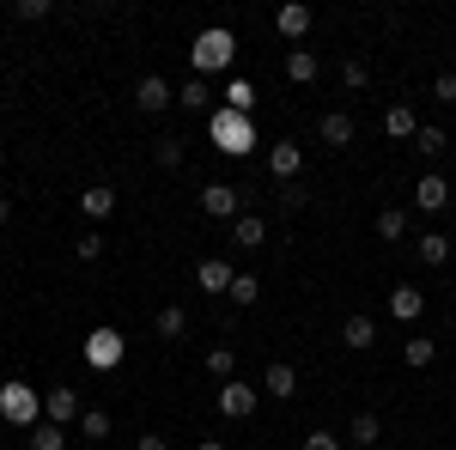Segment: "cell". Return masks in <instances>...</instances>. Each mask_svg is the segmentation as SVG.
Segmentation results:
<instances>
[{"mask_svg": "<svg viewBox=\"0 0 456 450\" xmlns=\"http://www.w3.org/2000/svg\"><path fill=\"white\" fill-rule=\"evenodd\" d=\"M208 140L219 146V152H225V159H249V152H256V122L219 104V110L208 116Z\"/></svg>", "mask_w": 456, "mask_h": 450, "instance_id": "obj_1", "label": "cell"}, {"mask_svg": "<svg viewBox=\"0 0 456 450\" xmlns=\"http://www.w3.org/2000/svg\"><path fill=\"white\" fill-rule=\"evenodd\" d=\"M238 61V37L225 31V25H213V31H201L195 43H189V68H195V79H208V73H225Z\"/></svg>", "mask_w": 456, "mask_h": 450, "instance_id": "obj_2", "label": "cell"}, {"mask_svg": "<svg viewBox=\"0 0 456 450\" xmlns=\"http://www.w3.org/2000/svg\"><path fill=\"white\" fill-rule=\"evenodd\" d=\"M0 420H12V426H25V432H31L37 420H43V396H37L25 378L0 383Z\"/></svg>", "mask_w": 456, "mask_h": 450, "instance_id": "obj_3", "label": "cell"}, {"mask_svg": "<svg viewBox=\"0 0 456 450\" xmlns=\"http://www.w3.org/2000/svg\"><path fill=\"white\" fill-rule=\"evenodd\" d=\"M122 353H128V341H122L116 329H92V335H86V365H92V372H116Z\"/></svg>", "mask_w": 456, "mask_h": 450, "instance_id": "obj_4", "label": "cell"}, {"mask_svg": "<svg viewBox=\"0 0 456 450\" xmlns=\"http://www.w3.org/2000/svg\"><path fill=\"white\" fill-rule=\"evenodd\" d=\"M256 396H262V389H249V383H219V414L225 420H249L256 414Z\"/></svg>", "mask_w": 456, "mask_h": 450, "instance_id": "obj_5", "label": "cell"}, {"mask_svg": "<svg viewBox=\"0 0 456 450\" xmlns=\"http://www.w3.org/2000/svg\"><path fill=\"white\" fill-rule=\"evenodd\" d=\"M79 414H86V408H79V389H73V383H61V389H49V396H43V420H55V426H73Z\"/></svg>", "mask_w": 456, "mask_h": 450, "instance_id": "obj_6", "label": "cell"}, {"mask_svg": "<svg viewBox=\"0 0 456 450\" xmlns=\"http://www.w3.org/2000/svg\"><path fill=\"white\" fill-rule=\"evenodd\" d=\"M134 104H141L146 116H159V110H171V104H176V92L165 86V79H159V73H146L141 86H134Z\"/></svg>", "mask_w": 456, "mask_h": 450, "instance_id": "obj_7", "label": "cell"}, {"mask_svg": "<svg viewBox=\"0 0 456 450\" xmlns=\"http://www.w3.org/2000/svg\"><path fill=\"white\" fill-rule=\"evenodd\" d=\"M201 213L208 219H238V189L232 183H208L201 189Z\"/></svg>", "mask_w": 456, "mask_h": 450, "instance_id": "obj_8", "label": "cell"}, {"mask_svg": "<svg viewBox=\"0 0 456 450\" xmlns=\"http://www.w3.org/2000/svg\"><path fill=\"white\" fill-rule=\"evenodd\" d=\"M444 201H451V183H444L438 171H426L420 183H414V208H420V213H438Z\"/></svg>", "mask_w": 456, "mask_h": 450, "instance_id": "obj_9", "label": "cell"}, {"mask_svg": "<svg viewBox=\"0 0 456 450\" xmlns=\"http://www.w3.org/2000/svg\"><path fill=\"white\" fill-rule=\"evenodd\" d=\"M262 396H274V402H292V396H298V372H292V365H268V372H262Z\"/></svg>", "mask_w": 456, "mask_h": 450, "instance_id": "obj_10", "label": "cell"}, {"mask_svg": "<svg viewBox=\"0 0 456 450\" xmlns=\"http://www.w3.org/2000/svg\"><path fill=\"white\" fill-rule=\"evenodd\" d=\"M298 165H305L298 140H281V146H268V171L281 176V183H292V176H298Z\"/></svg>", "mask_w": 456, "mask_h": 450, "instance_id": "obj_11", "label": "cell"}, {"mask_svg": "<svg viewBox=\"0 0 456 450\" xmlns=\"http://www.w3.org/2000/svg\"><path fill=\"white\" fill-rule=\"evenodd\" d=\"M414 256H420L426 268H444V262H451V238H444V232H420V238H414Z\"/></svg>", "mask_w": 456, "mask_h": 450, "instance_id": "obj_12", "label": "cell"}, {"mask_svg": "<svg viewBox=\"0 0 456 450\" xmlns=\"http://www.w3.org/2000/svg\"><path fill=\"white\" fill-rule=\"evenodd\" d=\"M195 280H201V292H232V262H219V256H208L201 268H195Z\"/></svg>", "mask_w": 456, "mask_h": 450, "instance_id": "obj_13", "label": "cell"}, {"mask_svg": "<svg viewBox=\"0 0 456 450\" xmlns=\"http://www.w3.org/2000/svg\"><path fill=\"white\" fill-rule=\"evenodd\" d=\"M420 311H426V292H414V286H395V292H389V316H395V323H414Z\"/></svg>", "mask_w": 456, "mask_h": 450, "instance_id": "obj_14", "label": "cell"}, {"mask_svg": "<svg viewBox=\"0 0 456 450\" xmlns=\"http://www.w3.org/2000/svg\"><path fill=\"white\" fill-rule=\"evenodd\" d=\"M316 135H322V146H353V116L347 110H329Z\"/></svg>", "mask_w": 456, "mask_h": 450, "instance_id": "obj_15", "label": "cell"}, {"mask_svg": "<svg viewBox=\"0 0 456 450\" xmlns=\"http://www.w3.org/2000/svg\"><path fill=\"white\" fill-rule=\"evenodd\" d=\"M378 438H384V420L371 414V408H359V414H353V450H371Z\"/></svg>", "mask_w": 456, "mask_h": 450, "instance_id": "obj_16", "label": "cell"}, {"mask_svg": "<svg viewBox=\"0 0 456 450\" xmlns=\"http://www.w3.org/2000/svg\"><path fill=\"white\" fill-rule=\"evenodd\" d=\"M274 25H281V37H305V31H311V6H305V0H292V6L274 12Z\"/></svg>", "mask_w": 456, "mask_h": 450, "instance_id": "obj_17", "label": "cell"}, {"mask_svg": "<svg viewBox=\"0 0 456 450\" xmlns=\"http://www.w3.org/2000/svg\"><path fill=\"white\" fill-rule=\"evenodd\" d=\"M25 438H31V450H68V426H55V420H37Z\"/></svg>", "mask_w": 456, "mask_h": 450, "instance_id": "obj_18", "label": "cell"}, {"mask_svg": "<svg viewBox=\"0 0 456 450\" xmlns=\"http://www.w3.org/2000/svg\"><path fill=\"white\" fill-rule=\"evenodd\" d=\"M262 238H268V232H262V219H256V213H238V219H232V243L262 250Z\"/></svg>", "mask_w": 456, "mask_h": 450, "instance_id": "obj_19", "label": "cell"}, {"mask_svg": "<svg viewBox=\"0 0 456 450\" xmlns=\"http://www.w3.org/2000/svg\"><path fill=\"white\" fill-rule=\"evenodd\" d=\"M286 79H292V86H311L316 79V55L311 49H292V55H286Z\"/></svg>", "mask_w": 456, "mask_h": 450, "instance_id": "obj_20", "label": "cell"}, {"mask_svg": "<svg viewBox=\"0 0 456 450\" xmlns=\"http://www.w3.org/2000/svg\"><path fill=\"white\" fill-rule=\"evenodd\" d=\"M341 341L347 347H371L378 341V323H371V316H347V323H341Z\"/></svg>", "mask_w": 456, "mask_h": 450, "instance_id": "obj_21", "label": "cell"}, {"mask_svg": "<svg viewBox=\"0 0 456 450\" xmlns=\"http://www.w3.org/2000/svg\"><path fill=\"white\" fill-rule=\"evenodd\" d=\"M384 128H389V135H395V140L420 135V122H414V110H408V104H389V116H384Z\"/></svg>", "mask_w": 456, "mask_h": 450, "instance_id": "obj_22", "label": "cell"}, {"mask_svg": "<svg viewBox=\"0 0 456 450\" xmlns=\"http://www.w3.org/2000/svg\"><path fill=\"white\" fill-rule=\"evenodd\" d=\"M79 208L92 213V219H110V213H116V195H110L104 183H92V189H86V201H79Z\"/></svg>", "mask_w": 456, "mask_h": 450, "instance_id": "obj_23", "label": "cell"}, {"mask_svg": "<svg viewBox=\"0 0 456 450\" xmlns=\"http://www.w3.org/2000/svg\"><path fill=\"white\" fill-rule=\"evenodd\" d=\"M378 238H384V243L408 238V213H402V208H384V213H378Z\"/></svg>", "mask_w": 456, "mask_h": 450, "instance_id": "obj_24", "label": "cell"}, {"mask_svg": "<svg viewBox=\"0 0 456 450\" xmlns=\"http://www.w3.org/2000/svg\"><path fill=\"white\" fill-rule=\"evenodd\" d=\"M225 110L249 116V110H256V86H249V79H232V86H225Z\"/></svg>", "mask_w": 456, "mask_h": 450, "instance_id": "obj_25", "label": "cell"}, {"mask_svg": "<svg viewBox=\"0 0 456 450\" xmlns=\"http://www.w3.org/2000/svg\"><path fill=\"white\" fill-rule=\"evenodd\" d=\"M183 329H189V311H183V305H165V311H159V335H165V341H176Z\"/></svg>", "mask_w": 456, "mask_h": 450, "instance_id": "obj_26", "label": "cell"}, {"mask_svg": "<svg viewBox=\"0 0 456 450\" xmlns=\"http://www.w3.org/2000/svg\"><path fill=\"white\" fill-rule=\"evenodd\" d=\"M208 372H213L219 383H232V372H238V353H232V347H213V353H208Z\"/></svg>", "mask_w": 456, "mask_h": 450, "instance_id": "obj_27", "label": "cell"}, {"mask_svg": "<svg viewBox=\"0 0 456 450\" xmlns=\"http://www.w3.org/2000/svg\"><path fill=\"white\" fill-rule=\"evenodd\" d=\"M176 104H183V110H208V104H213L208 79H189V86H183V92H176Z\"/></svg>", "mask_w": 456, "mask_h": 450, "instance_id": "obj_28", "label": "cell"}, {"mask_svg": "<svg viewBox=\"0 0 456 450\" xmlns=\"http://www.w3.org/2000/svg\"><path fill=\"white\" fill-rule=\"evenodd\" d=\"M225 299H232V305H256V299H262V280H256V274H238Z\"/></svg>", "mask_w": 456, "mask_h": 450, "instance_id": "obj_29", "label": "cell"}, {"mask_svg": "<svg viewBox=\"0 0 456 450\" xmlns=\"http://www.w3.org/2000/svg\"><path fill=\"white\" fill-rule=\"evenodd\" d=\"M152 159H159V171H176V165H183V140H159V146H152Z\"/></svg>", "mask_w": 456, "mask_h": 450, "instance_id": "obj_30", "label": "cell"}, {"mask_svg": "<svg viewBox=\"0 0 456 450\" xmlns=\"http://www.w3.org/2000/svg\"><path fill=\"white\" fill-rule=\"evenodd\" d=\"M79 432H86V438H110V414L104 408H86V414H79Z\"/></svg>", "mask_w": 456, "mask_h": 450, "instance_id": "obj_31", "label": "cell"}, {"mask_svg": "<svg viewBox=\"0 0 456 450\" xmlns=\"http://www.w3.org/2000/svg\"><path fill=\"white\" fill-rule=\"evenodd\" d=\"M365 79H371V68H365L359 55H353V61H341V86H347V92H365Z\"/></svg>", "mask_w": 456, "mask_h": 450, "instance_id": "obj_32", "label": "cell"}, {"mask_svg": "<svg viewBox=\"0 0 456 450\" xmlns=\"http://www.w3.org/2000/svg\"><path fill=\"white\" fill-rule=\"evenodd\" d=\"M414 152L438 159V152H444V128H420V135H414Z\"/></svg>", "mask_w": 456, "mask_h": 450, "instance_id": "obj_33", "label": "cell"}, {"mask_svg": "<svg viewBox=\"0 0 456 450\" xmlns=\"http://www.w3.org/2000/svg\"><path fill=\"white\" fill-rule=\"evenodd\" d=\"M432 359H438V341H408V365H414V372H426Z\"/></svg>", "mask_w": 456, "mask_h": 450, "instance_id": "obj_34", "label": "cell"}, {"mask_svg": "<svg viewBox=\"0 0 456 450\" xmlns=\"http://www.w3.org/2000/svg\"><path fill=\"white\" fill-rule=\"evenodd\" d=\"M73 250H79V262H98V256H104V238H98V232H86Z\"/></svg>", "mask_w": 456, "mask_h": 450, "instance_id": "obj_35", "label": "cell"}, {"mask_svg": "<svg viewBox=\"0 0 456 450\" xmlns=\"http://www.w3.org/2000/svg\"><path fill=\"white\" fill-rule=\"evenodd\" d=\"M432 98H438V104H456V73H438V79H432Z\"/></svg>", "mask_w": 456, "mask_h": 450, "instance_id": "obj_36", "label": "cell"}, {"mask_svg": "<svg viewBox=\"0 0 456 450\" xmlns=\"http://www.w3.org/2000/svg\"><path fill=\"white\" fill-rule=\"evenodd\" d=\"M19 19L37 25V19H49V0H19Z\"/></svg>", "mask_w": 456, "mask_h": 450, "instance_id": "obj_37", "label": "cell"}, {"mask_svg": "<svg viewBox=\"0 0 456 450\" xmlns=\"http://www.w3.org/2000/svg\"><path fill=\"white\" fill-rule=\"evenodd\" d=\"M281 208H286V213L305 208V189H298V183H281Z\"/></svg>", "mask_w": 456, "mask_h": 450, "instance_id": "obj_38", "label": "cell"}, {"mask_svg": "<svg viewBox=\"0 0 456 450\" xmlns=\"http://www.w3.org/2000/svg\"><path fill=\"white\" fill-rule=\"evenodd\" d=\"M134 450H171V438H159V432H141V438H134Z\"/></svg>", "mask_w": 456, "mask_h": 450, "instance_id": "obj_39", "label": "cell"}, {"mask_svg": "<svg viewBox=\"0 0 456 450\" xmlns=\"http://www.w3.org/2000/svg\"><path fill=\"white\" fill-rule=\"evenodd\" d=\"M305 450H341V438H329V432H311V438H305Z\"/></svg>", "mask_w": 456, "mask_h": 450, "instance_id": "obj_40", "label": "cell"}, {"mask_svg": "<svg viewBox=\"0 0 456 450\" xmlns=\"http://www.w3.org/2000/svg\"><path fill=\"white\" fill-rule=\"evenodd\" d=\"M195 450H225V445H219V438H201V445H195Z\"/></svg>", "mask_w": 456, "mask_h": 450, "instance_id": "obj_41", "label": "cell"}, {"mask_svg": "<svg viewBox=\"0 0 456 450\" xmlns=\"http://www.w3.org/2000/svg\"><path fill=\"white\" fill-rule=\"evenodd\" d=\"M6 213H12V201H6V195H0V225H6Z\"/></svg>", "mask_w": 456, "mask_h": 450, "instance_id": "obj_42", "label": "cell"}]
</instances>
